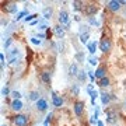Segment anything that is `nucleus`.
Wrapping results in <instances>:
<instances>
[{"label": "nucleus", "instance_id": "4", "mask_svg": "<svg viewBox=\"0 0 126 126\" xmlns=\"http://www.w3.org/2000/svg\"><path fill=\"white\" fill-rule=\"evenodd\" d=\"M73 109H74V113L77 116H80L84 111V101H76L74 105H73Z\"/></svg>", "mask_w": 126, "mask_h": 126}, {"label": "nucleus", "instance_id": "19", "mask_svg": "<svg viewBox=\"0 0 126 126\" xmlns=\"http://www.w3.org/2000/svg\"><path fill=\"white\" fill-rule=\"evenodd\" d=\"M87 46H88V52H90V55H94L95 50H97V46H98V44H97L95 41H93V42H90Z\"/></svg>", "mask_w": 126, "mask_h": 126}, {"label": "nucleus", "instance_id": "11", "mask_svg": "<svg viewBox=\"0 0 126 126\" xmlns=\"http://www.w3.org/2000/svg\"><path fill=\"white\" fill-rule=\"evenodd\" d=\"M104 77H107V69L105 67H98L97 70H95V79L101 80V79H104Z\"/></svg>", "mask_w": 126, "mask_h": 126}, {"label": "nucleus", "instance_id": "25", "mask_svg": "<svg viewBox=\"0 0 126 126\" xmlns=\"http://www.w3.org/2000/svg\"><path fill=\"white\" fill-rule=\"evenodd\" d=\"M81 1H79V0H76V1H73V9L76 10V11H80V10H84L83 7H81Z\"/></svg>", "mask_w": 126, "mask_h": 126}, {"label": "nucleus", "instance_id": "38", "mask_svg": "<svg viewBox=\"0 0 126 126\" xmlns=\"http://www.w3.org/2000/svg\"><path fill=\"white\" fill-rule=\"evenodd\" d=\"M1 126H7V125H4V123H3V125H1Z\"/></svg>", "mask_w": 126, "mask_h": 126}, {"label": "nucleus", "instance_id": "15", "mask_svg": "<svg viewBox=\"0 0 126 126\" xmlns=\"http://www.w3.org/2000/svg\"><path fill=\"white\" fill-rule=\"evenodd\" d=\"M88 38H90V31L87 32H81L80 34V42L81 44H84V45H88Z\"/></svg>", "mask_w": 126, "mask_h": 126}, {"label": "nucleus", "instance_id": "26", "mask_svg": "<svg viewBox=\"0 0 126 126\" xmlns=\"http://www.w3.org/2000/svg\"><path fill=\"white\" fill-rule=\"evenodd\" d=\"M88 62H90V64L95 66V64L98 63V58H97V56H94V55H90V56H88Z\"/></svg>", "mask_w": 126, "mask_h": 126}, {"label": "nucleus", "instance_id": "13", "mask_svg": "<svg viewBox=\"0 0 126 126\" xmlns=\"http://www.w3.org/2000/svg\"><path fill=\"white\" fill-rule=\"evenodd\" d=\"M53 30H55V35L58 36L59 39H62L63 36H64V28H63L62 25H56Z\"/></svg>", "mask_w": 126, "mask_h": 126}, {"label": "nucleus", "instance_id": "33", "mask_svg": "<svg viewBox=\"0 0 126 126\" xmlns=\"http://www.w3.org/2000/svg\"><path fill=\"white\" fill-rule=\"evenodd\" d=\"M0 62H1V70L4 69V64H6V59H4V55L1 53L0 55Z\"/></svg>", "mask_w": 126, "mask_h": 126}, {"label": "nucleus", "instance_id": "27", "mask_svg": "<svg viewBox=\"0 0 126 126\" xmlns=\"http://www.w3.org/2000/svg\"><path fill=\"white\" fill-rule=\"evenodd\" d=\"M88 94H90V97H91V102H93V105H95V98L98 97V93H97L95 90H93L91 93H88Z\"/></svg>", "mask_w": 126, "mask_h": 126}, {"label": "nucleus", "instance_id": "12", "mask_svg": "<svg viewBox=\"0 0 126 126\" xmlns=\"http://www.w3.org/2000/svg\"><path fill=\"white\" fill-rule=\"evenodd\" d=\"M116 122V113L113 111H107V123H115Z\"/></svg>", "mask_w": 126, "mask_h": 126}, {"label": "nucleus", "instance_id": "6", "mask_svg": "<svg viewBox=\"0 0 126 126\" xmlns=\"http://www.w3.org/2000/svg\"><path fill=\"white\" fill-rule=\"evenodd\" d=\"M35 105H36V109H38L39 112H44V111H46V109H48V102H46L44 98H41L39 101H36Z\"/></svg>", "mask_w": 126, "mask_h": 126}, {"label": "nucleus", "instance_id": "1", "mask_svg": "<svg viewBox=\"0 0 126 126\" xmlns=\"http://www.w3.org/2000/svg\"><path fill=\"white\" fill-rule=\"evenodd\" d=\"M59 25H62L63 28L70 27V17L66 11H60L59 13Z\"/></svg>", "mask_w": 126, "mask_h": 126}, {"label": "nucleus", "instance_id": "7", "mask_svg": "<svg viewBox=\"0 0 126 126\" xmlns=\"http://www.w3.org/2000/svg\"><path fill=\"white\" fill-rule=\"evenodd\" d=\"M18 55H20L18 49H10V50H9V55H7L9 62H10V63H14V62H16V59L18 58Z\"/></svg>", "mask_w": 126, "mask_h": 126}, {"label": "nucleus", "instance_id": "34", "mask_svg": "<svg viewBox=\"0 0 126 126\" xmlns=\"http://www.w3.org/2000/svg\"><path fill=\"white\" fill-rule=\"evenodd\" d=\"M88 23L93 24V25H98V23H97V20L94 17H88Z\"/></svg>", "mask_w": 126, "mask_h": 126}, {"label": "nucleus", "instance_id": "20", "mask_svg": "<svg viewBox=\"0 0 126 126\" xmlns=\"http://www.w3.org/2000/svg\"><path fill=\"white\" fill-rule=\"evenodd\" d=\"M69 74L70 76H77L79 74V67H77V64H70V67H69Z\"/></svg>", "mask_w": 126, "mask_h": 126}, {"label": "nucleus", "instance_id": "28", "mask_svg": "<svg viewBox=\"0 0 126 126\" xmlns=\"http://www.w3.org/2000/svg\"><path fill=\"white\" fill-rule=\"evenodd\" d=\"M24 16H27V11H25V10H23V11H20V13H18L17 16L14 17V20H16V21H18V20H21V18H23Z\"/></svg>", "mask_w": 126, "mask_h": 126}, {"label": "nucleus", "instance_id": "22", "mask_svg": "<svg viewBox=\"0 0 126 126\" xmlns=\"http://www.w3.org/2000/svg\"><path fill=\"white\" fill-rule=\"evenodd\" d=\"M98 86L99 87H108L109 86V79L108 77H104V79L98 80Z\"/></svg>", "mask_w": 126, "mask_h": 126}, {"label": "nucleus", "instance_id": "37", "mask_svg": "<svg viewBox=\"0 0 126 126\" xmlns=\"http://www.w3.org/2000/svg\"><path fill=\"white\" fill-rule=\"evenodd\" d=\"M97 126H104V122H101V121L97 122Z\"/></svg>", "mask_w": 126, "mask_h": 126}, {"label": "nucleus", "instance_id": "9", "mask_svg": "<svg viewBox=\"0 0 126 126\" xmlns=\"http://www.w3.org/2000/svg\"><path fill=\"white\" fill-rule=\"evenodd\" d=\"M52 104H53L55 107H62L63 105V98L59 97L56 93H52Z\"/></svg>", "mask_w": 126, "mask_h": 126}, {"label": "nucleus", "instance_id": "23", "mask_svg": "<svg viewBox=\"0 0 126 126\" xmlns=\"http://www.w3.org/2000/svg\"><path fill=\"white\" fill-rule=\"evenodd\" d=\"M77 79H79V81H86V79H87V72H84V70H80V72H79V74H77Z\"/></svg>", "mask_w": 126, "mask_h": 126}, {"label": "nucleus", "instance_id": "17", "mask_svg": "<svg viewBox=\"0 0 126 126\" xmlns=\"http://www.w3.org/2000/svg\"><path fill=\"white\" fill-rule=\"evenodd\" d=\"M11 108L14 111H20V109L23 108V102H21V99H14L13 102H11Z\"/></svg>", "mask_w": 126, "mask_h": 126}, {"label": "nucleus", "instance_id": "5", "mask_svg": "<svg viewBox=\"0 0 126 126\" xmlns=\"http://www.w3.org/2000/svg\"><path fill=\"white\" fill-rule=\"evenodd\" d=\"M107 6H108V9L111 11H118V10L121 9V1H118V0H109L108 3H107Z\"/></svg>", "mask_w": 126, "mask_h": 126}, {"label": "nucleus", "instance_id": "36", "mask_svg": "<svg viewBox=\"0 0 126 126\" xmlns=\"http://www.w3.org/2000/svg\"><path fill=\"white\" fill-rule=\"evenodd\" d=\"M52 118H53V113L50 112L49 115L46 116V119H45V126H48V123H49V121H50V119H52Z\"/></svg>", "mask_w": 126, "mask_h": 126}, {"label": "nucleus", "instance_id": "3", "mask_svg": "<svg viewBox=\"0 0 126 126\" xmlns=\"http://www.w3.org/2000/svg\"><path fill=\"white\" fill-rule=\"evenodd\" d=\"M14 123H16V126H27L28 125V116L20 113V115H17V116L14 118Z\"/></svg>", "mask_w": 126, "mask_h": 126}, {"label": "nucleus", "instance_id": "10", "mask_svg": "<svg viewBox=\"0 0 126 126\" xmlns=\"http://www.w3.org/2000/svg\"><path fill=\"white\" fill-rule=\"evenodd\" d=\"M4 10L7 13H16L17 11V4L14 1H7L4 4Z\"/></svg>", "mask_w": 126, "mask_h": 126}, {"label": "nucleus", "instance_id": "21", "mask_svg": "<svg viewBox=\"0 0 126 126\" xmlns=\"http://www.w3.org/2000/svg\"><path fill=\"white\" fill-rule=\"evenodd\" d=\"M28 98L31 99V101H39V93H38V91H31V93H30V95H28Z\"/></svg>", "mask_w": 126, "mask_h": 126}, {"label": "nucleus", "instance_id": "2", "mask_svg": "<svg viewBox=\"0 0 126 126\" xmlns=\"http://www.w3.org/2000/svg\"><path fill=\"white\" fill-rule=\"evenodd\" d=\"M111 48H112V42H111V39H108V38H102V39L99 41V49H101V52L107 53V52L111 50Z\"/></svg>", "mask_w": 126, "mask_h": 126}, {"label": "nucleus", "instance_id": "29", "mask_svg": "<svg viewBox=\"0 0 126 126\" xmlns=\"http://www.w3.org/2000/svg\"><path fill=\"white\" fill-rule=\"evenodd\" d=\"M11 97H13L14 99H20L21 98V93H20V91H11Z\"/></svg>", "mask_w": 126, "mask_h": 126}, {"label": "nucleus", "instance_id": "35", "mask_svg": "<svg viewBox=\"0 0 126 126\" xmlns=\"http://www.w3.org/2000/svg\"><path fill=\"white\" fill-rule=\"evenodd\" d=\"M11 41H13V39H11V38H9V39L4 42V45H3V46H4V49H9V46L11 45Z\"/></svg>", "mask_w": 126, "mask_h": 126}, {"label": "nucleus", "instance_id": "8", "mask_svg": "<svg viewBox=\"0 0 126 126\" xmlns=\"http://www.w3.org/2000/svg\"><path fill=\"white\" fill-rule=\"evenodd\" d=\"M84 11H86V14L87 16H95V14H97V11H98V7H97V6L95 4H88V6H86V10H84Z\"/></svg>", "mask_w": 126, "mask_h": 126}, {"label": "nucleus", "instance_id": "16", "mask_svg": "<svg viewBox=\"0 0 126 126\" xmlns=\"http://www.w3.org/2000/svg\"><path fill=\"white\" fill-rule=\"evenodd\" d=\"M52 14H53L52 7H45V9H44V11H42V16H44V18H45V20H49V18L52 17Z\"/></svg>", "mask_w": 126, "mask_h": 126}, {"label": "nucleus", "instance_id": "40", "mask_svg": "<svg viewBox=\"0 0 126 126\" xmlns=\"http://www.w3.org/2000/svg\"><path fill=\"white\" fill-rule=\"evenodd\" d=\"M125 104H126V102H125Z\"/></svg>", "mask_w": 126, "mask_h": 126}, {"label": "nucleus", "instance_id": "32", "mask_svg": "<svg viewBox=\"0 0 126 126\" xmlns=\"http://www.w3.org/2000/svg\"><path fill=\"white\" fill-rule=\"evenodd\" d=\"M31 42L34 44V45H41V39H38V38H35V36L31 38Z\"/></svg>", "mask_w": 126, "mask_h": 126}, {"label": "nucleus", "instance_id": "39", "mask_svg": "<svg viewBox=\"0 0 126 126\" xmlns=\"http://www.w3.org/2000/svg\"><path fill=\"white\" fill-rule=\"evenodd\" d=\"M115 126H116V125H115Z\"/></svg>", "mask_w": 126, "mask_h": 126}, {"label": "nucleus", "instance_id": "18", "mask_svg": "<svg viewBox=\"0 0 126 126\" xmlns=\"http://www.w3.org/2000/svg\"><path fill=\"white\" fill-rule=\"evenodd\" d=\"M41 80L46 83V84H49L50 83V73L49 72H42L41 73Z\"/></svg>", "mask_w": 126, "mask_h": 126}, {"label": "nucleus", "instance_id": "31", "mask_svg": "<svg viewBox=\"0 0 126 126\" xmlns=\"http://www.w3.org/2000/svg\"><path fill=\"white\" fill-rule=\"evenodd\" d=\"M35 17H36V14H28V16L24 18V20H25V23H28V21H32ZM34 21H35V20H34Z\"/></svg>", "mask_w": 126, "mask_h": 126}, {"label": "nucleus", "instance_id": "24", "mask_svg": "<svg viewBox=\"0 0 126 126\" xmlns=\"http://www.w3.org/2000/svg\"><path fill=\"white\" fill-rule=\"evenodd\" d=\"M70 91H72V95L77 97V95H79V93H80V87L77 86V84H73L72 88H70Z\"/></svg>", "mask_w": 126, "mask_h": 126}, {"label": "nucleus", "instance_id": "14", "mask_svg": "<svg viewBox=\"0 0 126 126\" xmlns=\"http://www.w3.org/2000/svg\"><path fill=\"white\" fill-rule=\"evenodd\" d=\"M112 99V94H107V93H102L101 94V101H102L104 105H108Z\"/></svg>", "mask_w": 126, "mask_h": 126}, {"label": "nucleus", "instance_id": "30", "mask_svg": "<svg viewBox=\"0 0 126 126\" xmlns=\"http://www.w3.org/2000/svg\"><path fill=\"white\" fill-rule=\"evenodd\" d=\"M10 94V88L7 86L6 87H3V88H1V95H4V97H7V95Z\"/></svg>", "mask_w": 126, "mask_h": 126}]
</instances>
